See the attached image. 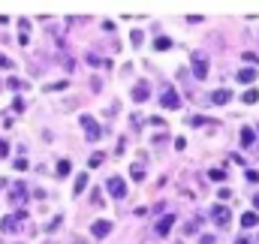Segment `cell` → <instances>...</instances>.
Returning a JSON list of instances; mask_svg holds the SVG:
<instances>
[{"mask_svg": "<svg viewBox=\"0 0 259 244\" xmlns=\"http://www.w3.org/2000/svg\"><path fill=\"white\" fill-rule=\"evenodd\" d=\"M24 220H27V211H24V208H18L15 214H6V217H3V223H0V229H3L6 235H9V232H18Z\"/></svg>", "mask_w": 259, "mask_h": 244, "instance_id": "1", "label": "cell"}, {"mask_svg": "<svg viewBox=\"0 0 259 244\" xmlns=\"http://www.w3.org/2000/svg\"><path fill=\"white\" fill-rule=\"evenodd\" d=\"M160 106H163V109H181V97H178V91H175L172 85H163V91H160Z\"/></svg>", "mask_w": 259, "mask_h": 244, "instance_id": "2", "label": "cell"}, {"mask_svg": "<svg viewBox=\"0 0 259 244\" xmlns=\"http://www.w3.org/2000/svg\"><path fill=\"white\" fill-rule=\"evenodd\" d=\"M81 130H84V139H88V142H100V136H103V127H100V124L94 121V118H91V115H81Z\"/></svg>", "mask_w": 259, "mask_h": 244, "instance_id": "3", "label": "cell"}, {"mask_svg": "<svg viewBox=\"0 0 259 244\" xmlns=\"http://www.w3.org/2000/svg\"><path fill=\"white\" fill-rule=\"evenodd\" d=\"M6 202H12V205H24L27 202V184L24 181H15L9 190H6Z\"/></svg>", "mask_w": 259, "mask_h": 244, "instance_id": "4", "label": "cell"}, {"mask_svg": "<svg viewBox=\"0 0 259 244\" xmlns=\"http://www.w3.org/2000/svg\"><path fill=\"white\" fill-rule=\"evenodd\" d=\"M211 217H214V223H217L220 229H226V226L232 223V214H229V208H226V205H214Z\"/></svg>", "mask_w": 259, "mask_h": 244, "instance_id": "5", "label": "cell"}, {"mask_svg": "<svg viewBox=\"0 0 259 244\" xmlns=\"http://www.w3.org/2000/svg\"><path fill=\"white\" fill-rule=\"evenodd\" d=\"M106 190H109L115 199H124V196H127V181H124V178H109V181H106Z\"/></svg>", "mask_w": 259, "mask_h": 244, "instance_id": "6", "label": "cell"}, {"mask_svg": "<svg viewBox=\"0 0 259 244\" xmlns=\"http://www.w3.org/2000/svg\"><path fill=\"white\" fill-rule=\"evenodd\" d=\"M190 66H193V75H196V78H199V82H205V75H208V61H205L202 55H193Z\"/></svg>", "mask_w": 259, "mask_h": 244, "instance_id": "7", "label": "cell"}, {"mask_svg": "<svg viewBox=\"0 0 259 244\" xmlns=\"http://www.w3.org/2000/svg\"><path fill=\"white\" fill-rule=\"evenodd\" d=\"M172 226H175V214L160 217V220H157V235H163V238H166V235L172 232Z\"/></svg>", "mask_w": 259, "mask_h": 244, "instance_id": "8", "label": "cell"}, {"mask_svg": "<svg viewBox=\"0 0 259 244\" xmlns=\"http://www.w3.org/2000/svg\"><path fill=\"white\" fill-rule=\"evenodd\" d=\"M109 232H112V223H109V220H97V223L91 226V235H94V238H106Z\"/></svg>", "mask_w": 259, "mask_h": 244, "instance_id": "9", "label": "cell"}, {"mask_svg": "<svg viewBox=\"0 0 259 244\" xmlns=\"http://www.w3.org/2000/svg\"><path fill=\"white\" fill-rule=\"evenodd\" d=\"M211 103H214V106H226V103H232V91H226V88L214 91V94H211Z\"/></svg>", "mask_w": 259, "mask_h": 244, "instance_id": "10", "label": "cell"}, {"mask_svg": "<svg viewBox=\"0 0 259 244\" xmlns=\"http://www.w3.org/2000/svg\"><path fill=\"white\" fill-rule=\"evenodd\" d=\"M148 97H151V88H148L145 82H139V85L133 88V100H136V103H145Z\"/></svg>", "mask_w": 259, "mask_h": 244, "instance_id": "11", "label": "cell"}, {"mask_svg": "<svg viewBox=\"0 0 259 244\" xmlns=\"http://www.w3.org/2000/svg\"><path fill=\"white\" fill-rule=\"evenodd\" d=\"M253 139H256V136H253V130H250V127H244V130H241V148H250V145H253Z\"/></svg>", "mask_w": 259, "mask_h": 244, "instance_id": "12", "label": "cell"}, {"mask_svg": "<svg viewBox=\"0 0 259 244\" xmlns=\"http://www.w3.org/2000/svg\"><path fill=\"white\" fill-rule=\"evenodd\" d=\"M238 82H244V85L256 82V69H241V72H238Z\"/></svg>", "mask_w": 259, "mask_h": 244, "instance_id": "13", "label": "cell"}, {"mask_svg": "<svg viewBox=\"0 0 259 244\" xmlns=\"http://www.w3.org/2000/svg\"><path fill=\"white\" fill-rule=\"evenodd\" d=\"M256 223H259V214H253V211H247V214L241 217V226H247V229H250V226H256Z\"/></svg>", "mask_w": 259, "mask_h": 244, "instance_id": "14", "label": "cell"}, {"mask_svg": "<svg viewBox=\"0 0 259 244\" xmlns=\"http://www.w3.org/2000/svg\"><path fill=\"white\" fill-rule=\"evenodd\" d=\"M154 49L166 52V49H172V39H169V36H157V39H154Z\"/></svg>", "mask_w": 259, "mask_h": 244, "instance_id": "15", "label": "cell"}, {"mask_svg": "<svg viewBox=\"0 0 259 244\" xmlns=\"http://www.w3.org/2000/svg\"><path fill=\"white\" fill-rule=\"evenodd\" d=\"M241 100H244V103H247V106H250V103H256V100H259V91H253V88H247V91H244V97H241Z\"/></svg>", "mask_w": 259, "mask_h": 244, "instance_id": "16", "label": "cell"}, {"mask_svg": "<svg viewBox=\"0 0 259 244\" xmlns=\"http://www.w3.org/2000/svg\"><path fill=\"white\" fill-rule=\"evenodd\" d=\"M88 187V175H78V181H75V187H72V193L75 196H81V190Z\"/></svg>", "mask_w": 259, "mask_h": 244, "instance_id": "17", "label": "cell"}, {"mask_svg": "<svg viewBox=\"0 0 259 244\" xmlns=\"http://www.w3.org/2000/svg\"><path fill=\"white\" fill-rule=\"evenodd\" d=\"M130 175H133L136 181H142V178H145V169H142V163H136V166H130Z\"/></svg>", "mask_w": 259, "mask_h": 244, "instance_id": "18", "label": "cell"}, {"mask_svg": "<svg viewBox=\"0 0 259 244\" xmlns=\"http://www.w3.org/2000/svg\"><path fill=\"white\" fill-rule=\"evenodd\" d=\"M84 61L91 63V66H103V63H106V66H109V61H103V58H97V55H88V58H84Z\"/></svg>", "mask_w": 259, "mask_h": 244, "instance_id": "19", "label": "cell"}, {"mask_svg": "<svg viewBox=\"0 0 259 244\" xmlns=\"http://www.w3.org/2000/svg\"><path fill=\"white\" fill-rule=\"evenodd\" d=\"M208 178H211V181H226V175H223L220 169H211V172H208Z\"/></svg>", "mask_w": 259, "mask_h": 244, "instance_id": "20", "label": "cell"}, {"mask_svg": "<svg viewBox=\"0 0 259 244\" xmlns=\"http://www.w3.org/2000/svg\"><path fill=\"white\" fill-rule=\"evenodd\" d=\"M6 85H9V88H12V91H21V88H24V82H21V78H9V82H6Z\"/></svg>", "mask_w": 259, "mask_h": 244, "instance_id": "21", "label": "cell"}, {"mask_svg": "<svg viewBox=\"0 0 259 244\" xmlns=\"http://www.w3.org/2000/svg\"><path fill=\"white\" fill-rule=\"evenodd\" d=\"M58 175H69V163H66V160L58 163Z\"/></svg>", "mask_w": 259, "mask_h": 244, "instance_id": "22", "label": "cell"}, {"mask_svg": "<svg viewBox=\"0 0 259 244\" xmlns=\"http://www.w3.org/2000/svg\"><path fill=\"white\" fill-rule=\"evenodd\" d=\"M244 178H247L250 184H256L259 181V172H256V169H247V175H244Z\"/></svg>", "mask_w": 259, "mask_h": 244, "instance_id": "23", "label": "cell"}, {"mask_svg": "<svg viewBox=\"0 0 259 244\" xmlns=\"http://www.w3.org/2000/svg\"><path fill=\"white\" fill-rule=\"evenodd\" d=\"M12 109H15V112H24V100H21V97H15V100H12Z\"/></svg>", "mask_w": 259, "mask_h": 244, "instance_id": "24", "label": "cell"}, {"mask_svg": "<svg viewBox=\"0 0 259 244\" xmlns=\"http://www.w3.org/2000/svg\"><path fill=\"white\" fill-rule=\"evenodd\" d=\"M0 69H12V61L6 55H0Z\"/></svg>", "mask_w": 259, "mask_h": 244, "instance_id": "25", "label": "cell"}, {"mask_svg": "<svg viewBox=\"0 0 259 244\" xmlns=\"http://www.w3.org/2000/svg\"><path fill=\"white\" fill-rule=\"evenodd\" d=\"M15 169H18V172H24V169H27V160H24V157H18V160H15Z\"/></svg>", "mask_w": 259, "mask_h": 244, "instance_id": "26", "label": "cell"}, {"mask_svg": "<svg viewBox=\"0 0 259 244\" xmlns=\"http://www.w3.org/2000/svg\"><path fill=\"white\" fill-rule=\"evenodd\" d=\"M244 61H247V63H259V55H253V52H247V55H244Z\"/></svg>", "mask_w": 259, "mask_h": 244, "instance_id": "27", "label": "cell"}, {"mask_svg": "<svg viewBox=\"0 0 259 244\" xmlns=\"http://www.w3.org/2000/svg\"><path fill=\"white\" fill-rule=\"evenodd\" d=\"M6 154H9V145H6V142H0V157H6Z\"/></svg>", "mask_w": 259, "mask_h": 244, "instance_id": "28", "label": "cell"}, {"mask_svg": "<svg viewBox=\"0 0 259 244\" xmlns=\"http://www.w3.org/2000/svg\"><path fill=\"white\" fill-rule=\"evenodd\" d=\"M235 244H250V238H247V235H241V238H238Z\"/></svg>", "mask_w": 259, "mask_h": 244, "instance_id": "29", "label": "cell"}, {"mask_svg": "<svg viewBox=\"0 0 259 244\" xmlns=\"http://www.w3.org/2000/svg\"><path fill=\"white\" fill-rule=\"evenodd\" d=\"M253 205H256V211H259V193H256V196H253Z\"/></svg>", "mask_w": 259, "mask_h": 244, "instance_id": "30", "label": "cell"}, {"mask_svg": "<svg viewBox=\"0 0 259 244\" xmlns=\"http://www.w3.org/2000/svg\"><path fill=\"white\" fill-rule=\"evenodd\" d=\"M3 184H6V181H3V178H0V187H3Z\"/></svg>", "mask_w": 259, "mask_h": 244, "instance_id": "31", "label": "cell"}, {"mask_svg": "<svg viewBox=\"0 0 259 244\" xmlns=\"http://www.w3.org/2000/svg\"><path fill=\"white\" fill-rule=\"evenodd\" d=\"M75 244H88V241H75Z\"/></svg>", "mask_w": 259, "mask_h": 244, "instance_id": "32", "label": "cell"}]
</instances>
